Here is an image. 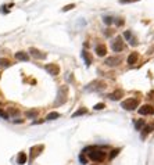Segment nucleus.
Listing matches in <instances>:
<instances>
[{
    "mask_svg": "<svg viewBox=\"0 0 154 165\" xmlns=\"http://www.w3.org/2000/svg\"><path fill=\"white\" fill-rule=\"evenodd\" d=\"M89 158L92 160V161L94 162H101L106 160V153L103 150H100V148H96V147H90L89 148Z\"/></svg>",
    "mask_w": 154,
    "mask_h": 165,
    "instance_id": "obj_1",
    "label": "nucleus"
},
{
    "mask_svg": "<svg viewBox=\"0 0 154 165\" xmlns=\"http://www.w3.org/2000/svg\"><path fill=\"white\" fill-rule=\"evenodd\" d=\"M121 105L124 110H127V111H133L135 108L139 107V100L138 99H128V100H125Z\"/></svg>",
    "mask_w": 154,
    "mask_h": 165,
    "instance_id": "obj_2",
    "label": "nucleus"
},
{
    "mask_svg": "<svg viewBox=\"0 0 154 165\" xmlns=\"http://www.w3.org/2000/svg\"><path fill=\"white\" fill-rule=\"evenodd\" d=\"M111 49H112L114 51H117V53H119V51L124 50V40H122L121 36H117V38L112 40Z\"/></svg>",
    "mask_w": 154,
    "mask_h": 165,
    "instance_id": "obj_3",
    "label": "nucleus"
},
{
    "mask_svg": "<svg viewBox=\"0 0 154 165\" xmlns=\"http://www.w3.org/2000/svg\"><path fill=\"white\" fill-rule=\"evenodd\" d=\"M46 71L50 74V75H53V76H56V75H58L60 74V67L57 65V64H46Z\"/></svg>",
    "mask_w": 154,
    "mask_h": 165,
    "instance_id": "obj_4",
    "label": "nucleus"
},
{
    "mask_svg": "<svg viewBox=\"0 0 154 165\" xmlns=\"http://www.w3.org/2000/svg\"><path fill=\"white\" fill-rule=\"evenodd\" d=\"M139 114L140 115H151L154 114V107L150 104H146V105H142L139 108Z\"/></svg>",
    "mask_w": 154,
    "mask_h": 165,
    "instance_id": "obj_5",
    "label": "nucleus"
},
{
    "mask_svg": "<svg viewBox=\"0 0 154 165\" xmlns=\"http://www.w3.org/2000/svg\"><path fill=\"white\" fill-rule=\"evenodd\" d=\"M29 53L32 54L35 58H38V60H45V58H46V53H43V51L38 50L36 47H31V49H29Z\"/></svg>",
    "mask_w": 154,
    "mask_h": 165,
    "instance_id": "obj_6",
    "label": "nucleus"
},
{
    "mask_svg": "<svg viewBox=\"0 0 154 165\" xmlns=\"http://www.w3.org/2000/svg\"><path fill=\"white\" fill-rule=\"evenodd\" d=\"M65 96H67V87H61L60 92H58V100L56 101V105L63 104L65 101Z\"/></svg>",
    "mask_w": 154,
    "mask_h": 165,
    "instance_id": "obj_7",
    "label": "nucleus"
},
{
    "mask_svg": "<svg viewBox=\"0 0 154 165\" xmlns=\"http://www.w3.org/2000/svg\"><path fill=\"white\" fill-rule=\"evenodd\" d=\"M43 148H45V147H43L42 144H39V146H35V147L31 148V160H35V158H36V156H39L40 151H42Z\"/></svg>",
    "mask_w": 154,
    "mask_h": 165,
    "instance_id": "obj_8",
    "label": "nucleus"
},
{
    "mask_svg": "<svg viewBox=\"0 0 154 165\" xmlns=\"http://www.w3.org/2000/svg\"><path fill=\"white\" fill-rule=\"evenodd\" d=\"M94 51H96V54H97V56H100V57L106 56V54H107V47H106V45H103V43L97 45L96 49H94Z\"/></svg>",
    "mask_w": 154,
    "mask_h": 165,
    "instance_id": "obj_9",
    "label": "nucleus"
},
{
    "mask_svg": "<svg viewBox=\"0 0 154 165\" xmlns=\"http://www.w3.org/2000/svg\"><path fill=\"white\" fill-rule=\"evenodd\" d=\"M122 96H124V92H122L121 89H117L115 92H112V93L108 94V99H111V100H119Z\"/></svg>",
    "mask_w": 154,
    "mask_h": 165,
    "instance_id": "obj_10",
    "label": "nucleus"
},
{
    "mask_svg": "<svg viewBox=\"0 0 154 165\" xmlns=\"http://www.w3.org/2000/svg\"><path fill=\"white\" fill-rule=\"evenodd\" d=\"M119 63H121V58L119 57H110L106 60V65H108V67H115Z\"/></svg>",
    "mask_w": 154,
    "mask_h": 165,
    "instance_id": "obj_11",
    "label": "nucleus"
},
{
    "mask_svg": "<svg viewBox=\"0 0 154 165\" xmlns=\"http://www.w3.org/2000/svg\"><path fill=\"white\" fill-rule=\"evenodd\" d=\"M138 58H139V53H138V51H133L132 54H129V57H128V64H129V65L136 64Z\"/></svg>",
    "mask_w": 154,
    "mask_h": 165,
    "instance_id": "obj_12",
    "label": "nucleus"
},
{
    "mask_svg": "<svg viewBox=\"0 0 154 165\" xmlns=\"http://www.w3.org/2000/svg\"><path fill=\"white\" fill-rule=\"evenodd\" d=\"M15 58L18 61H28L29 60V56L25 51H18V53H15Z\"/></svg>",
    "mask_w": 154,
    "mask_h": 165,
    "instance_id": "obj_13",
    "label": "nucleus"
},
{
    "mask_svg": "<svg viewBox=\"0 0 154 165\" xmlns=\"http://www.w3.org/2000/svg\"><path fill=\"white\" fill-rule=\"evenodd\" d=\"M153 129H154V125H147L145 129H143V132H142V135H140V138H142V139H146V136H147Z\"/></svg>",
    "mask_w": 154,
    "mask_h": 165,
    "instance_id": "obj_14",
    "label": "nucleus"
},
{
    "mask_svg": "<svg viewBox=\"0 0 154 165\" xmlns=\"http://www.w3.org/2000/svg\"><path fill=\"white\" fill-rule=\"evenodd\" d=\"M17 162H18L20 165L25 164V162H27V154H25V153H20L18 154V158H17Z\"/></svg>",
    "mask_w": 154,
    "mask_h": 165,
    "instance_id": "obj_15",
    "label": "nucleus"
},
{
    "mask_svg": "<svg viewBox=\"0 0 154 165\" xmlns=\"http://www.w3.org/2000/svg\"><path fill=\"white\" fill-rule=\"evenodd\" d=\"M124 36H125V38H127L128 40H129V43H130V45H136L135 39H133V38H132V33H130V31H125Z\"/></svg>",
    "mask_w": 154,
    "mask_h": 165,
    "instance_id": "obj_16",
    "label": "nucleus"
},
{
    "mask_svg": "<svg viewBox=\"0 0 154 165\" xmlns=\"http://www.w3.org/2000/svg\"><path fill=\"white\" fill-rule=\"evenodd\" d=\"M57 118H60V114L56 112V111H53V112H50V114L46 117V119H47V121H53V119H57Z\"/></svg>",
    "mask_w": 154,
    "mask_h": 165,
    "instance_id": "obj_17",
    "label": "nucleus"
},
{
    "mask_svg": "<svg viewBox=\"0 0 154 165\" xmlns=\"http://www.w3.org/2000/svg\"><path fill=\"white\" fill-rule=\"evenodd\" d=\"M82 56H83V58H85L86 65H90V64H92V57H90V56H89L86 51H82Z\"/></svg>",
    "mask_w": 154,
    "mask_h": 165,
    "instance_id": "obj_18",
    "label": "nucleus"
},
{
    "mask_svg": "<svg viewBox=\"0 0 154 165\" xmlns=\"http://www.w3.org/2000/svg\"><path fill=\"white\" fill-rule=\"evenodd\" d=\"M143 126H145V121L143 119H139V121H136L135 122V129L136 130H140Z\"/></svg>",
    "mask_w": 154,
    "mask_h": 165,
    "instance_id": "obj_19",
    "label": "nucleus"
},
{
    "mask_svg": "<svg viewBox=\"0 0 154 165\" xmlns=\"http://www.w3.org/2000/svg\"><path fill=\"white\" fill-rule=\"evenodd\" d=\"M0 65L4 67V68H7V67L11 65V63H10L9 58H0Z\"/></svg>",
    "mask_w": 154,
    "mask_h": 165,
    "instance_id": "obj_20",
    "label": "nucleus"
},
{
    "mask_svg": "<svg viewBox=\"0 0 154 165\" xmlns=\"http://www.w3.org/2000/svg\"><path fill=\"white\" fill-rule=\"evenodd\" d=\"M86 112H88V110H86V108H81V110H78L76 112H74L72 117H74V118H75V117H79V115H83V114H86Z\"/></svg>",
    "mask_w": 154,
    "mask_h": 165,
    "instance_id": "obj_21",
    "label": "nucleus"
},
{
    "mask_svg": "<svg viewBox=\"0 0 154 165\" xmlns=\"http://www.w3.org/2000/svg\"><path fill=\"white\" fill-rule=\"evenodd\" d=\"M36 115H38V110H29V111H27L28 118H35Z\"/></svg>",
    "mask_w": 154,
    "mask_h": 165,
    "instance_id": "obj_22",
    "label": "nucleus"
},
{
    "mask_svg": "<svg viewBox=\"0 0 154 165\" xmlns=\"http://www.w3.org/2000/svg\"><path fill=\"white\" fill-rule=\"evenodd\" d=\"M118 153H119V148H115V150H112V151H111V154H110V160H112L114 157H117V156H118Z\"/></svg>",
    "mask_w": 154,
    "mask_h": 165,
    "instance_id": "obj_23",
    "label": "nucleus"
},
{
    "mask_svg": "<svg viewBox=\"0 0 154 165\" xmlns=\"http://www.w3.org/2000/svg\"><path fill=\"white\" fill-rule=\"evenodd\" d=\"M9 114H11V115H18L20 111L17 110V108H9Z\"/></svg>",
    "mask_w": 154,
    "mask_h": 165,
    "instance_id": "obj_24",
    "label": "nucleus"
},
{
    "mask_svg": "<svg viewBox=\"0 0 154 165\" xmlns=\"http://www.w3.org/2000/svg\"><path fill=\"white\" fill-rule=\"evenodd\" d=\"M103 20H104V24H107V25L112 24V17H104Z\"/></svg>",
    "mask_w": 154,
    "mask_h": 165,
    "instance_id": "obj_25",
    "label": "nucleus"
},
{
    "mask_svg": "<svg viewBox=\"0 0 154 165\" xmlns=\"http://www.w3.org/2000/svg\"><path fill=\"white\" fill-rule=\"evenodd\" d=\"M0 117L4 118V119H9V112L3 111V110H0Z\"/></svg>",
    "mask_w": 154,
    "mask_h": 165,
    "instance_id": "obj_26",
    "label": "nucleus"
},
{
    "mask_svg": "<svg viewBox=\"0 0 154 165\" xmlns=\"http://www.w3.org/2000/svg\"><path fill=\"white\" fill-rule=\"evenodd\" d=\"M135 2H139V0H119L121 4H128V3H135Z\"/></svg>",
    "mask_w": 154,
    "mask_h": 165,
    "instance_id": "obj_27",
    "label": "nucleus"
},
{
    "mask_svg": "<svg viewBox=\"0 0 154 165\" xmlns=\"http://www.w3.org/2000/svg\"><path fill=\"white\" fill-rule=\"evenodd\" d=\"M104 107H106V104H104V103H100V104L94 105V110H103Z\"/></svg>",
    "mask_w": 154,
    "mask_h": 165,
    "instance_id": "obj_28",
    "label": "nucleus"
},
{
    "mask_svg": "<svg viewBox=\"0 0 154 165\" xmlns=\"http://www.w3.org/2000/svg\"><path fill=\"white\" fill-rule=\"evenodd\" d=\"M74 7H75V4H68V6H65L63 9V11H70L71 9H74Z\"/></svg>",
    "mask_w": 154,
    "mask_h": 165,
    "instance_id": "obj_29",
    "label": "nucleus"
},
{
    "mask_svg": "<svg viewBox=\"0 0 154 165\" xmlns=\"http://www.w3.org/2000/svg\"><path fill=\"white\" fill-rule=\"evenodd\" d=\"M79 161H81L82 164H86V158H85L83 154H81V156H79Z\"/></svg>",
    "mask_w": 154,
    "mask_h": 165,
    "instance_id": "obj_30",
    "label": "nucleus"
}]
</instances>
